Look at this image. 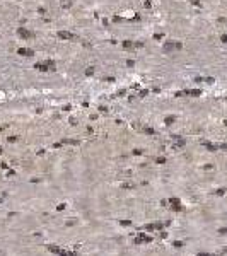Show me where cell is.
<instances>
[{
    "mask_svg": "<svg viewBox=\"0 0 227 256\" xmlns=\"http://www.w3.org/2000/svg\"><path fill=\"white\" fill-rule=\"evenodd\" d=\"M162 50H164V53H169L171 51H176V50H181V43H166L162 46Z\"/></svg>",
    "mask_w": 227,
    "mask_h": 256,
    "instance_id": "cell-1",
    "label": "cell"
},
{
    "mask_svg": "<svg viewBox=\"0 0 227 256\" xmlns=\"http://www.w3.org/2000/svg\"><path fill=\"white\" fill-rule=\"evenodd\" d=\"M58 36H60L62 39H72V38H73L70 33H65V31H60V33H58Z\"/></svg>",
    "mask_w": 227,
    "mask_h": 256,
    "instance_id": "cell-2",
    "label": "cell"
},
{
    "mask_svg": "<svg viewBox=\"0 0 227 256\" xmlns=\"http://www.w3.org/2000/svg\"><path fill=\"white\" fill-rule=\"evenodd\" d=\"M19 53H21V55H24V57H31V55H33V51H31V50H24V48H21V50H19Z\"/></svg>",
    "mask_w": 227,
    "mask_h": 256,
    "instance_id": "cell-3",
    "label": "cell"
}]
</instances>
